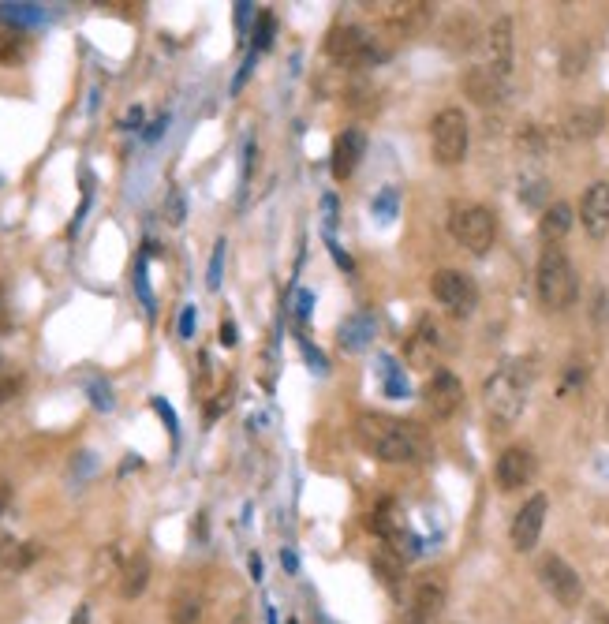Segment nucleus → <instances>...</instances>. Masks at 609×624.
<instances>
[{"label": "nucleus", "mask_w": 609, "mask_h": 624, "mask_svg": "<svg viewBox=\"0 0 609 624\" xmlns=\"http://www.w3.org/2000/svg\"><path fill=\"white\" fill-rule=\"evenodd\" d=\"M355 441L363 453H370L382 464H426L434 453L423 426L378 412H363L355 419Z\"/></svg>", "instance_id": "obj_1"}, {"label": "nucleus", "mask_w": 609, "mask_h": 624, "mask_svg": "<svg viewBox=\"0 0 609 624\" xmlns=\"http://www.w3.org/2000/svg\"><path fill=\"white\" fill-rule=\"evenodd\" d=\"M531 378H535V370H531L527 359H512V363L497 367L494 374L486 378L482 404H486V415H490L497 426H512L524 415L527 393H531Z\"/></svg>", "instance_id": "obj_2"}, {"label": "nucleus", "mask_w": 609, "mask_h": 624, "mask_svg": "<svg viewBox=\"0 0 609 624\" xmlns=\"http://www.w3.org/2000/svg\"><path fill=\"white\" fill-rule=\"evenodd\" d=\"M535 288H539L542 307H550V311H565L568 303L576 299L580 277H576V266L565 255V247H557V243L542 247L539 270H535Z\"/></svg>", "instance_id": "obj_3"}, {"label": "nucleus", "mask_w": 609, "mask_h": 624, "mask_svg": "<svg viewBox=\"0 0 609 624\" xmlns=\"http://www.w3.org/2000/svg\"><path fill=\"white\" fill-rule=\"evenodd\" d=\"M326 53L340 68H370V64L389 57V49H382L367 27H355V23H340V27L329 30Z\"/></svg>", "instance_id": "obj_4"}, {"label": "nucleus", "mask_w": 609, "mask_h": 624, "mask_svg": "<svg viewBox=\"0 0 609 624\" xmlns=\"http://www.w3.org/2000/svg\"><path fill=\"white\" fill-rule=\"evenodd\" d=\"M471 124L464 109H441L430 124V154L438 165H460L468 157Z\"/></svg>", "instance_id": "obj_5"}, {"label": "nucleus", "mask_w": 609, "mask_h": 624, "mask_svg": "<svg viewBox=\"0 0 609 624\" xmlns=\"http://www.w3.org/2000/svg\"><path fill=\"white\" fill-rule=\"evenodd\" d=\"M449 232L460 247H468L471 255H486L497 240V221L486 206H460L449 221Z\"/></svg>", "instance_id": "obj_6"}, {"label": "nucleus", "mask_w": 609, "mask_h": 624, "mask_svg": "<svg viewBox=\"0 0 609 624\" xmlns=\"http://www.w3.org/2000/svg\"><path fill=\"white\" fill-rule=\"evenodd\" d=\"M430 296L438 299V307L453 314V318H468L479 307V288L468 273L460 270H438L430 277Z\"/></svg>", "instance_id": "obj_7"}, {"label": "nucleus", "mask_w": 609, "mask_h": 624, "mask_svg": "<svg viewBox=\"0 0 609 624\" xmlns=\"http://www.w3.org/2000/svg\"><path fill=\"white\" fill-rule=\"evenodd\" d=\"M539 580H542V587L550 591V598L557 602V606L572 610V606H580V602H583L580 572L568 565L565 557H557V554L542 557V561H539Z\"/></svg>", "instance_id": "obj_8"}, {"label": "nucleus", "mask_w": 609, "mask_h": 624, "mask_svg": "<svg viewBox=\"0 0 609 624\" xmlns=\"http://www.w3.org/2000/svg\"><path fill=\"white\" fill-rule=\"evenodd\" d=\"M546 512H550L546 494H531L524 505H520L516 520H512V546H516L520 554H527V550H535V546H539L542 527H546Z\"/></svg>", "instance_id": "obj_9"}, {"label": "nucleus", "mask_w": 609, "mask_h": 624, "mask_svg": "<svg viewBox=\"0 0 609 624\" xmlns=\"http://www.w3.org/2000/svg\"><path fill=\"white\" fill-rule=\"evenodd\" d=\"M423 400L438 419H449V415H456L460 404H464V385H460V378H456L453 370H434L423 389Z\"/></svg>", "instance_id": "obj_10"}, {"label": "nucleus", "mask_w": 609, "mask_h": 624, "mask_svg": "<svg viewBox=\"0 0 609 624\" xmlns=\"http://www.w3.org/2000/svg\"><path fill=\"white\" fill-rule=\"evenodd\" d=\"M531 475H535V453H531L527 445H509L505 453L497 456L494 479L505 494H512V490H524V486L531 483Z\"/></svg>", "instance_id": "obj_11"}, {"label": "nucleus", "mask_w": 609, "mask_h": 624, "mask_svg": "<svg viewBox=\"0 0 609 624\" xmlns=\"http://www.w3.org/2000/svg\"><path fill=\"white\" fill-rule=\"evenodd\" d=\"M367 154V131L363 128H344L333 139V154H329V169H333V180H348L355 169H359V161Z\"/></svg>", "instance_id": "obj_12"}, {"label": "nucleus", "mask_w": 609, "mask_h": 624, "mask_svg": "<svg viewBox=\"0 0 609 624\" xmlns=\"http://www.w3.org/2000/svg\"><path fill=\"white\" fill-rule=\"evenodd\" d=\"M441 610H445V583L438 576H423L411 591L408 624H438Z\"/></svg>", "instance_id": "obj_13"}, {"label": "nucleus", "mask_w": 609, "mask_h": 624, "mask_svg": "<svg viewBox=\"0 0 609 624\" xmlns=\"http://www.w3.org/2000/svg\"><path fill=\"white\" fill-rule=\"evenodd\" d=\"M580 225L591 240L609 236V184H591L580 199Z\"/></svg>", "instance_id": "obj_14"}, {"label": "nucleus", "mask_w": 609, "mask_h": 624, "mask_svg": "<svg viewBox=\"0 0 609 624\" xmlns=\"http://www.w3.org/2000/svg\"><path fill=\"white\" fill-rule=\"evenodd\" d=\"M486 53H490V64L486 68L501 75V79H509L512 75V19L509 15H501L490 23L486 30Z\"/></svg>", "instance_id": "obj_15"}, {"label": "nucleus", "mask_w": 609, "mask_h": 624, "mask_svg": "<svg viewBox=\"0 0 609 624\" xmlns=\"http://www.w3.org/2000/svg\"><path fill=\"white\" fill-rule=\"evenodd\" d=\"M464 94H468L475 105H497V101L505 98V79L494 75V71L486 68H468L464 71Z\"/></svg>", "instance_id": "obj_16"}, {"label": "nucleus", "mask_w": 609, "mask_h": 624, "mask_svg": "<svg viewBox=\"0 0 609 624\" xmlns=\"http://www.w3.org/2000/svg\"><path fill=\"white\" fill-rule=\"evenodd\" d=\"M382 19L393 34H419L430 23V4H382Z\"/></svg>", "instance_id": "obj_17"}, {"label": "nucleus", "mask_w": 609, "mask_h": 624, "mask_svg": "<svg viewBox=\"0 0 609 624\" xmlns=\"http://www.w3.org/2000/svg\"><path fill=\"white\" fill-rule=\"evenodd\" d=\"M38 554H42L38 542H15L12 535H0V576H15L30 568Z\"/></svg>", "instance_id": "obj_18"}, {"label": "nucleus", "mask_w": 609, "mask_h": 624, "mask_svg": "<svg viewBox=\"0 0 609 624\" xmlns=\"http://www.w3.org/2000/svg\"><path fill=\"white\" fill-rule=\"evenodd\" d=\"M146 583H150V557L142 554H131L124 565H120V598H139L146 591Z\"/></svg>", "instance_id": "obj_19"}, {"label": "nucleus", "mask_w": 609, "mask_h": 624, "mask_svg": "<svg viewBox=\"0 0 609 624\" xmlns=\"http://www.w3.org/2000/svg\"><path fill=\"white\" fill-rule=\"evenodd\" d=\"M572 221H576V213H572V206H568V202H553V206H546V213H542V221H539L542 240H546V243H561L568 236Z\"/></svg>", "instance_id": "obj_20"}, {"label": "nucleus", "mask_w": 609, "mask_h": 624, "mask_svg": "<svg viewBox=\"0 0 609 624\" xmlns=\"http://www.w3.org/2000/svg\"><path fill=\"white\" fill-rule=\"evenodd\" d=\"M598 131H602V109H572L565 116V135L568 139H595Z\"/></svg>", "instance_id": "obj_21"}, {"label": "nucleus", "mask_w": 609, "mask_h": 624, "mask_svg": "<svg viewBox=\"0 0 609 624\" xmlns=\"http://www.w3.org/2000/svg\"><path fill=\"white\" fill-rule=\"evenodd\" d=\"M202 617V595L199 591H191V587H184V591H176L169 602V621L172 624H199Z\"/></svg>", "instance_id": "obj_22"}, {"label": "nucleus", "mask_w": 609, "mask_h": 624, "mask_svg": "<svg viewBox=\"0 0 609 624\" xmlns=\"http://www.w3.org/2000/svg\"><path fill=\"white\" fill-rule=\"evenodd\" d=\"M374 576L389 587V591H400V576H404V561H400L389 546H378V554H374Z\"/></svg>", "instance_id": "obj_23"}, {"label": "nucleus", "mask_w": 609, "mask_h": 624, "mask_svg": "<svg viewBox=\"0 0 609 624\" xmlns=\"http://www.w3.org/2000/svg\"><path fill=\"white\" fill-rule=\"evenodd\" d=\"M445 38H449V49L464 53V49H471V45H475V38H479V27H475V19H468V15H456L453 23H449V30H445Z\"/></svg>", "instance_id": "obj_24"}, {"label": "nucleus", "mask_w": 609, "mask_h": 624, "mask_svg": "<svg viewBox=\"0 0 609 624\" xmlns=\"http://www.w3.org/2000/svg\"><path fill=\"white\" fill-rule=\"evenodd\" d=\"M27 53V42H23V34L19 30H8L0 27V64H19Z\"/></svg>", "instance_id": "obj_25"}, {"label": "nucleus", "mask_w": 609, "mask_h": 624, "mask_svg": "<svg viewBox=\"0 0 609 624\" xmlns=\"http://www.w3.org/2000/svg\"><path fill=\"white\" fill-rule=\"evenodd\" d=\"M19 389H23V374L0 363V404H8L12 397H19Z\"/></svg>", "instance_id": "obj_26"}, {"label": "nucleus", "mask_w": 609, "mask_h": 624, "mask_svg": "<svg viewBox=\"0 0 609 624\" xmlns=\"http://www.w3.org/2000/svg\"><path fill=\"white\" fill-rule=\"evenodd\" d=\"M12 303H8V281H0V333H12Z\"/></svg>", "instance_id": "obj_27"}, {"label": "nucleus", "mask_w": 609, "mask_h": 624, "mask_svg": "<svg viewBox=\"0 0 609 624\" xmlns=\"http://www.w3.org/2000/svg\"><path fill=\"white\" fill-rule=\"evenodd\" d=\"M8 501H12V486L0 483V516H4V509H8Z\"/></svg>", "instance_id": "obj_28"}, {"label": "nucleus", "mask_w": 609, "mask_h": 624, "mask_svg": "<svg viewBox=\"0 0 609 624\" xmlns=\"http://www.w3.org/2000/svg\"><path fill=\"white\" fill-rule=\"evenodd\" d=\"M221 341L236 344V326H232V322H225V329H221Z\"/></svg>", "instance_id": "obj_29"}]
</instances>
